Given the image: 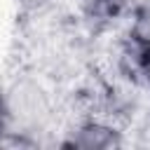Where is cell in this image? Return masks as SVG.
<instances>
[{"mask_svg":"<svg viewBox=\"0 0 150 150\" xmlns=\"http://www.w3.org/2000/svg\"><path fill=\"white\" fill-rule=\"evenodd\" d=\"M122 131L117 127H112L105 120H82L80 124H75L70 131H66L61 145L63 148H87V150H98V148H117L122 145Z\"/></svg>","mask_w":150,"mask_h":150,"instance_id":"6da1fadb","label":"cell"},{"mask_svg":"<svg viewBox=\"0 0 150 150\" xmlns=\"http://www.w3.org/2000/svg\"><path fill=\"white\" fill-rule=\"evenodd\" d=\"M120 68L134 84L150 89V45L127 38L120 52Z\"/></svg>","mask_w":150,"mask_h":150,"instance_id":"7a4b0ae2","label":"cell"},{"mask_svg":"<svg viewBox=\"0 0 150 150\" xmlns=\"http://www.w3.org/2000/svg\"><path fill=\"white\" fill-rule=\"evenodd\" d=\"M127 38L150 45V0H134L129 12V33Z\"/></svg>","mask_w":150,"mask_h":150,"instance_id":"3957f363","label":"cell"},{"mask_svg":"<svg viewBox=\"0 0 150 150\" xmlns=\"http://www.w3.org/2000/svg\"><path fill=\"white\" fill-rule=\"evenodd\" d=\"M9 101H7V96L2 94V89H0V136L2 134H7V124H9Z\"/></svg>","mask_w":150,"mask_h":150,"instance_id":"277c9868","label":"cell"}]
</instances>
